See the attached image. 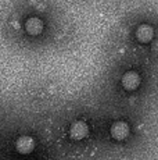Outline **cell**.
I'll list each match as a JSON object with an SVG mask.
<instances>
[{
    "mask_svg": "<svg viewBox=\"0 0 158 160\" xmlns=\"http://www.w3.org/2000/svg\"><path fill=\"white\" fill-rule=\"evenodd\" d=\"M25 29L28 33L31 35H39V33L43 31V22H42L39 18H29L25 22Z\"/></svg>",
    "mask_w": 158,
    "mask_h": 160,
    "instance_id": "obj_6",
    "label": "cell"
},
{
    "mask_svg": "<svg viewBox=\"0 0 158 160\" xmlns=\"http://www.w3.org/2000/svg\"><path fill=\"white\" fill-rule=\"evenodd\" d=\"M139 85H140V77H139L137 72L129 71L122 77V87L126 91H135Z\"/></svg>",
    "mask_w": 158,
    "mask_h": 160,
    "instance_id": "obj_3",
    "label": "cell"
},
{
    "mask_svg": "<svg viewBox=\"0 0 158 160\" xmlns=\"http://www.w3.org/2000/svg\"><path fill=\"white\" fill-rule=\"evenodd\" d=\"M89 134V127L85 121H75L71 125V138L75 141L83 139L85 137H87Z\"/></svg>",
    "mask_w": 158,
    "mask_h": 160,
    "instance_id": "obj_2",
    "label": "cell"
},
{
    "mask_svg": "<svg viewBox=\"0 0 158 160\" xmlns=\"http://www.w3.org/2000/svg\"><path fill=\"white\" fill-rule=\"evenodd\" d=\"M16 148L20 153L26 155V153H31L35 148V141L31 137H20L16 142Z\"/></svg>",
    "mask_w": 158,
    "mask_h": 160,
    "instance_id": "obj_4",
    "label": "cell"
},
{
    "mask_svg": "<svg viewBox=\"0 0 158 160\" xmlns=\"http://www.w3.org/2000/svg\"><path fill=\"white\" fill-rule=\"evenodd\" d=\"M153 28H151L150 25H146V24H143L137 28L136 31V38H137V41H140L142 43H147V42H150L151 39H153Z\"/></svg>",
    "mask_w": 158,
    "mask_h": 160,
    "instance_id": "obj_5",
    "label": "cell"
},
{
    "mask_svg": "<svg viewBox=\"0 0 158 160\" xmlns=\"http://www.w3.org/2000/svg\"><path fill=\"white\" fill-rule=\"evenodd\" d=\"M111 135L114 139L117 141H123L125 138L129 135V127L126 122L123 121H117L111 125Z\"/></svg>",
    "mask_w": 158,
    "mask_h": 160,
    "instance_id": "obj_1",
    "label": "cell"
}]
</instances>
